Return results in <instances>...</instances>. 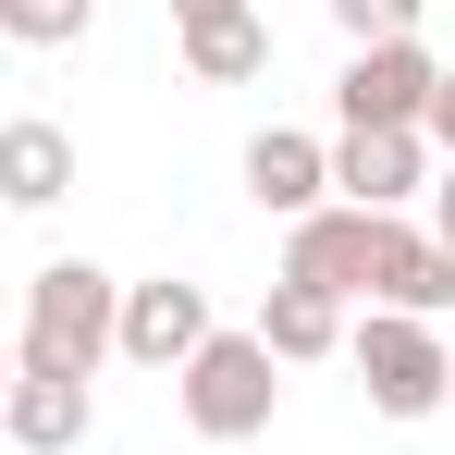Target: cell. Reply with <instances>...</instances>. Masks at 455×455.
<instances>
[{
  "mask_svg": "<svg viewBox=\"0 0 455 455\" xmlns=\"http://www.w3.org/2000/svg\"><path fill=\"white\" fill-rule=\"evenodd\" d=\"M345 370L370 381V406H381V419H443V394H455L443 320H394V307L345 320Z\"/></svg>",
  "mask_w": 455,
  "mask_h": 455,
  "instance_id": "3",
  "label": "cell"
},
{
  "mask_svg": "<svg viewBox=\"0 0 455 455\" xmlns=\"http://www.w3.org/2000/svg\"><path fill=\"white\" fill-rule=\"evenodd\" d=\"M222 320H210V283H185V271H148V283H124V307H111V357H136V370H185L197 345H210Z\"/></svg>",
  "mask_w": 455,
  "mask_h": 455,
  "instance_id": "5",
  "label": "cell"
},
{
  "mask_svg": "<svg viewBox=\"0 0 455 455\" xmlns=\"http://www.w3.org/2000/svg\"><path fill=\"white\" fill-rule=\"evenodd\" d=\"M332 197L406 222V197H431V136H332Z\"/></svg>",
  "mask_w": 455,
  "mask_h": 455,
  "instance_id": "7",
  "label": "cell"
},
{
  "mask_svg": "<svg viewBox=\"0 0 455 455\" xmlns=\"http://www.w3.org/2000/svg\"><path fill=\"white\" fill-rule=\"evenodd\" d=\"M0 394H12V345H0Z\"/></svg>",
  "mask_w": 455,
  "mask_h": 455,
  "instance_id": "19",
  "label": "cell"
},
{
  "mask_svg": "<svg viewBox=\"0 0 455 455\" xmlns=\"http://www.w3.org/2000/svg\"><path fill=\"white\" fill-rule=\"evenodd\" d=\"M419 136H431V148L455 160V62H443V86H431V111H419Z\"/></svg>",
  "mask_w": 455,
  "mask_h": 455,
  "instance_id": "16",
  "label": "cell"
},
{
  "mask_svg": "<svg viewBox=\"0 0 455 455\" xmlns=\"http://www.w3.org/2000/svg\"><path fill=\"white\" fill-rule=\"evenodd\" d=\"M222 12H246V0H172V25H222Z\"/></svg>",
  "mask_w": 455,
  "mask_h": 455,
  "instance_id": "18",
  "label": "cell"
},
{
  "mask_svg": "<svg viewBox=\"0 0 455 455\" xmlns=\"http://www.w3.org/2000/svg\"><path fill=\"white\" fill-rule=\"evenodd\" d=\"M370 246H381V222L332 197V210L283 222V271H271V283H296V296H332V307H370Z\"/></svg>",
  "mask_w": 455,
  "mask_h": 455,
  "instance_id": "6",
  "label": "cell"
},
{
  "mask_svg": "<svg viewBox=\"0 0 455 455\" xmlns=\"http://www.w3.org/2000/svg\"><path fill=\"white\" fill-rule=\"evenodd\" d=\"M0 431L25 455H75L86 431H99V394L86 381H50V370H12V394H0Z\"/></svg>",
  "mask_w": 455,
  "mask_h": 455,
  "instance_id": "10",
  "label": "cell"
},
{
  "mask_svg": "<svg viewBox=\"0 0 455 455\" xmlns=\"http://www.w3.org/2000/svg\"><path fill=\"white\" fill-rule=\"evenodd\" d=\"M419 12H431V0H332L345 50H381V37H419Z\"/></svg>",
  "mask_w": 455,
  "mask_h": 455,
  "instance_id": "15",
  "label": "cell"
},
{
  "mask_svg": "<svg viewBox=\"0 0 455 455\" xmlns=\"http://www.w3.org/2000/svg\"><path fill=\"white\" fill-rule=\"evenodd\" d=\"M172 406H185V431H197V443H259V431H271V406H283V370H271V345H259V332H210V345L172 370Z\"/></svg>",
  "mask_w": 455,
  "mask_h": 455,
  "instance_id": "2",
  "label": "cell"
},
{
  "mask_svg": "<svg viewBox=\"0 0 455 455\" xmlns=\"http://www.w3.org/2000/svg\"><path fill=\"white\" fill-rule=\"evenodd\" d=\"M443 406H455V394H443Z\"/></svg>",
  "mask_w": 455,
  "mask_h": 455,
  "instance_id": "20",
  "label": "cell"
},
{
  "mask_svg": "<svg viewBox=\"0 0 455 455\" xmlns=\"http://www.w3.org/2000/svg\"><path fill=\"white\" fill-rule=\"evenodd\" d=\"M370 307H394V320H443V307H455V259L419 222H381V246H370Z\"/></svg>",
  "mask_w": 455,
  "mask_h": 455,
  "instance_id": "9",
  "label": "cell"
},
{
  "mask_svg": "<svg viewBox=\"0 0 455 455\" xmlns=\"http://www.w3.org/2000/svg\"><path fill=\"white\" fill-rule=\"evenodd\" d=\"M172 37H185V75H197V86H246V75H271V25H259V12L172 25Z\"/></svg>",
  "mask_w": 455,
  "mask_h": 455,
  "instance_id": "13",
  "label": "cell"
},
{
  "mask_svg": "<svg viewBox=\"0 0 455 455\" xmlns=\"http://www.w3.org/2000/svg\"><path fill=\"white\" fill-rule=\"evenodd\" d=\"M246 197H259L271 222H307V210H332V136L259 124V136H246Z\"/></svg>",
  "mask_w": 455,
  "mask_h": 455,
  "instance_id": "8",
  "label": "cell"
},
{
  "mask_svg": "<svg viewBox=\"0 0 455 455\" xmlns=\"http://www.w3.org/2000/svg\"><path fill=\"white\" fill-rule=\"evenodd\" d=\"M419 234H431V246H443V259H455V160H443V172H431V222H419Z\"/></svg>",
  "mask_w": 455,
  "mask_h": 455,
  "instance_id": "17",
  "label": "cell"
},
{
  "mask_svg": "<svg viewBox=\"0 0 455 455\" xmlns=\"http://www.w3.org/2000/svg\"><path fill=\"white\" fill-rule=\"evenodd\" d=\"M62 197H75V136L50 111L0 124V210H62Z\"/></svg>",
  "mask_w": 455,
  "mask_h": 455,
  "instance_id": "11",
  "label": "cell"
},
{
  "mask_svg": "<svg viewBox=\"0 0 455 455\" xmlns=\"http://www.w3.org/2000/svg\"><path fill=\"white\" fill-rule=\"evenodd\" d=\"M111 307H124V283H111L99 259H50V271L25 283V332H12V370L99 381V357H111Z\"/></svg>",
  "mask_w": 455,
  "mask_h": 455,
  "instance_id": "1",
  "label": "cell"
},
{
  "mask_svg": "<svg viewBox=\"0 0 455 455\" xmlns=\"http://www.w3.org/2000/svg\"><path fill=\"white\" fill-rule=\"evenodd\" d=\"M259 345H271V370H320V357H345V307L271 283V296H259Z\"/></svg>",
  "mask_w": 455,
  "mask_h": 455,
  "instance_id": "12",
  "label": "cell"
},
{
  "mask_svg": "<svg viewBox=\"0 0 455 455\" xmlns=\"http://www.w3.org/2000/svg\"><path fill=\"white\" fill-rule=\"evenodd\" d=\"M86 25H99V0H0V37H25V50H75Z\"/></svg>",
  "mask_w": 455,
  "mask_h": 455,
  "instance_id": "14",
  "label": "cell"
},
{
  "mask_svg": "<svg viewBox=\"0 0 455 455\" xmlns=\"http://www.w3.org/2000/svg\"><path fill=\"white\" fill-rule=\"evenodd\" d=\"M431 86H443V62H431L419 37H381V50H345V75H332V124H345V136H419Z\"/></svg>",
  "mask_w": 455,
  "mask_h": 455,
  "instance_id": "4",
  "label": "cell"
}]
</instances>
